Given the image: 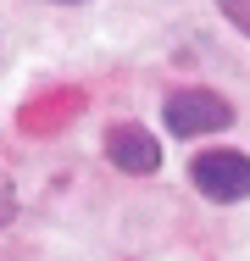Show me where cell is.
Wrapping results in <instances>:
<instances>
[{"instance_id": "cell-4", "label": "cell", "mask_w": 250, "mask_h": 261, "mask_svg": "<svg viewBox=\"0 0 250 261\" xmlns=\"http://www.w3.org/2000/svg\"><path fill=\"white\" fill-rule=\"evenodd\" d=\"M217 6H222V11H228V17H234V22L250 34V0H217Z\"/></svg>"}, {"instance_id": "cell-3", "label": "cell", "mask_w": 250, "mask_h": 261, "mask_svg": "<svg viewBox=\"0 0 250 261\" xmlns=\"http://www.w3.org/2000/svg\"><path fill=\"white\" fill-rule=\"evenodd\" d=\"M106 161H111L117 172L150 178V172L161 167V145H156V134H145L139 122H117V128H106Z\"/></svg>"}, {"instance_id": "cell-2", "label": "cell", "mask_w": 250, "mask_h": 261, "mask_svg": "<svg viewBox=\"0 0 250 261\" xmlns=\"http://www.w3.org/2000/svg\"><path fill=\"white\" fill-rule=\"evenodd\" d=\"M189 184H195L206 200L234 206V200L250 195V156L245 150H200L189 161Z\"/></svg>"}, {"instance_id": "cell-1", "label": "cell", "mask_w": 250, "mask_h": 261, "mask_svg": "<svg viewBox=\"0 0 250 261\" xmlns=\"http://www.w3.org/2000/svg\"><path fill=\"white\" fill-rule=\"evenodd\" d=\"M161 117H167V134L200 139V134H222L234 122V106L222 95H211V89H172L167 106H161Z\"/></svg>"}, {"instance_id": "cell-5", "label": "cell", "mask_w": 250, "mask_h": 261, "mask_svg": "<svg viewBox=\"0 0 250 261\" xmlns=\"http://www.w3.org/2000/svg\"><path fill=\"white\" fill-rule=\"evenodd\" d=\"M11 217H17V195H11V184L0 172V222H11Z\"/></svg>"}]
</instances>
